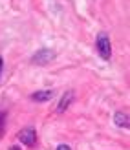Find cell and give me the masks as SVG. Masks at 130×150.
<instances>
[{"instance_id": "cell-1", "label": "cell", "mask_w": 130, "mask_h": 150, "mask_svg": "<svg viewBox=\"0 0 130 150\" xmlns=\"http://www.w3.org/2000/svg\"><path fill=\"white\" fill-rule=\"evenodd\" d=\"M95 46H97V51L104 61H108L112 57V42H110V37L106 33H99L97 35V40H95Z\"/></svg>"}, {"instance_id": "cell-2", "label": "cell", "mask_w": 130, "mask_h": 150, "mask_svg": "<svg viewBox=\"0 0 130 150\" xmlns=\"http://www.w3.org/2000/svg\"><path fill=\"white\" fill-rule=\"evenodd\" d=\"M18 141L22 145H26V146H33L35 143H37V132L33 130V128H22L20 132H18Z\"/></svg>"}, {"instance_id": "cell-3", "label": "cell", "mask_w": 130, "mask_h": 150, "mask_svg": "<svg viewBox=\"0 0 130 150\" xmlns=\"http://www.w3.org/2000/svg\"><path fill=\"white\" fill-rule=\"evenodd\" d=\"M53 57H55V53H53L51 50H48V48H42V50H39V51H37V53L33 55V62L42 66V64H48V62L51 61Z\"/></svg>"}, {"instance_id": "cell-4", "label": "cell", "mask_w": 130, "mask_h": 150, "mask_svg": "<svg viewBox=\"0 0 130 150\" xmlns=\"http://www.w3.org/2000/svg\"><path fill=\"white\" fill-rule=\"evenodd\" d=\"M72 101H73V92H66V93H64V97L60 99L59 106H57V112H59V114L66 112V110H68V106L72 104Z\"/></svg>"}, {"instance_id": "cell-5", "label": "cell", "mask_w": 130, "mask_h": 150, "mask_svg": "<svg viewBox=\"0 0 130 150\" xmlns=\"http://www.w3.org/2000/svg\"><path fill=\"white\" fill-rule=\"evenodd\" d=\"M53 97V92L51 90H39V92H35L31 95V99L37 101V103H46V101H50Z\"/></svg>"}, {"instance_id": "cell-6", "label": "cell", "mask_w": 130, "mask_h": 150, "mask_svg": "<svg viewBox=\"0 0 130 150\" xmlns=\"http://www.w3.org/2000/svg\"><path fill=\"white\" fill-rule=\"evenodd\" d=\"M114 121H116V125L119 126V128H128V126H130L126 112H117V114L114 115Z\"/></svg>"}, {"instance_id": "cell-7", "label": "cell", "mask_w": 130, "mask_h": 150, "mask_svg": "<svg viewBox=\"0 0 130 150\" xmlns=\"http://www.w3.org/2000/svg\"><path fill=\"white\" fill-rule=\"evenodd\" d=\"M6 132V112H0V137Z\"/></svg>"}, {"instance_id": "cell-8", "label": "cell", "mask_w": 130, "mask_h": 150, "mask_svg": "<svg viewBox=\"0 0 130 150\" xmlns=\"http://www.w3.org/2000/svg\"><path fill=\"white\" fill-rule=\"evenodd\" d=\"M55 150H72V148L68 146V145H59V146H57Z\"/></svg>"}, {"instance_id": "cell-9", "label": "cell", "mask_w": 130, "mask_h": 150, "mask_svg": "<svg viewBox=\"0 0 130 150\" xmlns=\"http://www.w3.org/2000/svg\"><path fill=\"white\" fill-rule=\"evenodd\" d=\"M2 70H4V61H2V57H0V75H2Z\"/></svg>"}, {"instance_id": "cell-10", "label": "cell", "mask_w": 130, "mask_h": 150, "mask_svg": "<svg viewBox=\"0 0 130 150\" xmlns=\"http://www.w3.org/2000/svg\"><path fill=\"white\" fill-rule=\"evenodd\" d=\"M9 150H20V148H18V146H11Z\"/></svg>"}]
</instances>
